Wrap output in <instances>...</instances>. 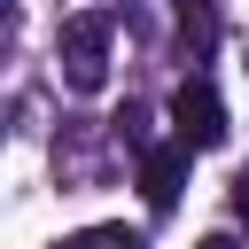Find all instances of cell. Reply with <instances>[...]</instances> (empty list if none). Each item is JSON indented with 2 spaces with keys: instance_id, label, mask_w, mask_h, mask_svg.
<instances>
[{
  "instance_id": "4",
  "label": "cell",
  "mask_w": 249,
  "mask_h": 249,
  "mask_svg": "<svg viewBox=\"0 0 249 249\" xmlns=\"http://www.w3.org/2000/svg\"><path fill=\"white\" fill-rule=\"evenodd\" d=\"M179 47H187V62H210V47H218V8L210 0L179 8Z\"/></svg>"
},
{
  "instance_id": "6",
  "label": "cell",
  "mask_w": 249,
  "mask_h": 249,
  "mask_svg": "<svg viewBox=\"0 0 249 249\" xmlns=\"http://www.w3.org/2000/svg\"><path fill=\"white\" fill-rule=\"evenodd\" d=\"M117 140H124V148H156V140H148V109H124V117H117Z\"/></svg>"
},
{
  "instance_id": "5",
  "label": "cell",
  "mask_w": 249,
  "mask_h": 249,
  "mask_svg": "<svg viewBox=\"0 0 249 249\" xmlns=\"http://www.w3.org/2000/svg\"><path fill=\"white\" fill-rule=\"evenodd\" d=\"M62 249H148L132 226H86V233H70Z\"/></svg>"
},
{
  "instance_id": "3",
  "label": "cell",
  "mask_w": 249,
  "mask_h": 249,
  "mask_svg": "<svg viewBox=\"0 0 249 249\" xmlns=\"http://www.w3.org/2000/svg\"><path fill=\"white\" fill-rule=\"evenodd\" d=\"M187 140H156V148H140V195H148V210H171L179 202V187H187Z\"/></svg>"
},
{
  "instance_id": "7",
  "label": "cell",
  "mask_w": 249,
  "mask_h": 249,
  "mask_svg": "<svg viewBox=\"0 0 249 249\" xmlns=\"http://www.w3.org/2000/svg\"><path fill=\"white\" fill-rule=\"evenodd\" d=\"M233 210H241V218H249V171H241V179H233Z\"/></svg>"
},
{
  "instance_id": "2",
  "label": "cell",
  "mask_w": 249,
  "mask_h": 249,
  "mask_svg": "<svg viewBox=\"0 0 249 249\" xmlns=\"http://www.w3.org/2000/svg\"><path fill=\"white\" fill-rule=\"evenodd\" d=\"M171 124H179L187 148H218V140H226V101H218V86H210L202 70L179 78V93H171Z\"/></svg>"
},
{
  "instance_id": "1",
  "label": "cell",
  "mask_w": 249,
  "mask_h": 249,
  "mask_svg": "<svg viewBox=\"0 0 249 249\" xmlns=\"http://www.w3.org/2000/svg\"><path fill=\"white\" fill-rule=\"evenodd\" d=\"M54 54H62V78L78 93H93L109 78V16H70L62 39H54Z\"/></svg>"
},
{
  "instance_id": "8",
  "label": "cell",
  "mask_w": 249,
  "mask_h": 249,
  "mask_svg": "<svg viewBox=\"0 0 249 249\" xmlns=\"http://www.w3.org/2000/svg\"><path fill=\"white\" fill-rule=\"evenodd\" d=\"M195 249H233V241H226V233H202V241H195Z\"/></svg>"
}]
</instances>
